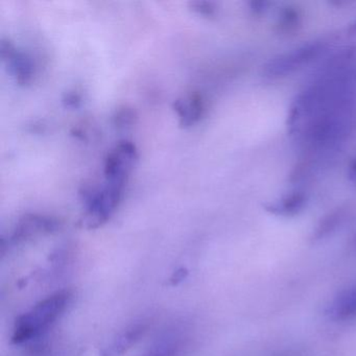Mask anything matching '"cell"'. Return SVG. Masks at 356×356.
<instances>
[{"label":"cell","mask_w":356,"mask_h":356,"mask_svg":"<svg viewBox=\"0 0 356 356\" xmlns=\"http://www.w3.org/2000/svg\"><path fill=\"white\" fill-rule=\"evenodd\" d=\"M188 346L186 335L168 333L139 356H182Z\"/></svg>","instance_id":"cell-8"},{"label":"cell","mask_w":356,"mask_h":356,"mask_svg":"<svg viewBox=\"0 0 356 356\" xmlns=\"http://www.w3.org/2000/svg\"><path fill=\"white\" fill-rule=\"evenodd\" d=\"M189 8L195 13L206 17H210L216 14V6L209 1H191Z\"/></svg>","instance_id":"cell-12"},{"label":"cell","mask_w":356,"mask_h":356,"mask_svg":"<svg viewBox=\"0 0 356 356\" xmlns=\"http://www.w3.org/2000/svg\"><path fill=\"white\" fill-rule=\"evenodd\" d=\"M0 53L3 61L7 62L10 72L20 86H26L32 82L34 65L32 59L26 53L19 51L9 39L1 40Z\"/></svg>","instance_id":"cell-3"},{"label":"cell","mask_w":356,"mask_h":356,"mask_svg":"<svg viewBox=\"0 0 356 356\" xmlns=\"http://www.w3.org/2000/svg\"><path fill=\"white\" fill-rule=\"evenodd\" d=\"M147 329V324L145 322H137L127 327L115 339H112L109 345L102 350L101 356H122L145 335Z\"/></svg>","instance_id":"cell-7"},{"label":"cell","mask_w":356,"mask_h":356,"mask_svg":"<svg viewBox=\"0 0 356 356\" xmlns=\"http://www.w3.org/2000/svg\"><path fill=\"white\" fill-rule=\"evenodd\" d=\"M175 111L178 114L180 124L184 128L197 124L205 111L203 97L199 92H191L174 102Z\"/></svg>","instance_id":"cell-6"},{"label":"cell","mask_w":356,"mask_h":356,"mask_svg":"<svg viewBox=\"0 0 356 356\" xmlns=\"http://www.w3.org/2000/svg\"><path fill=\"white\" fill-rule=\"evenodd\" d=\"M72 299V291L62 289L35 304L18 316L14 324L12 341L19 345L43 334L63 316Z\"/></svg>","instance_id":"cell-1"},{"label":"cell","mask_w":356,"mask_h":356,"mask_svg":"<svg viewBox=\"0 0 356 356\" xmlns=\"http://www.w3.org/2000/svg\"><path fill=\"white\" fill-rule=\"evenodd\" d=\"M137 112L129 105L118 107L112 116V122L118 129H126L132 127L136 122Z\"/></svg>","instance_id":"cell-10"},{"label":"cell","mask_w":356,"mask_h":356,"mask_svg":"<svg viewBox=\"0 0 356 356\" xmlns=\"http://www.w3.org/2000/svg\"><path fill=\"white\" fill-rule=\"evenodd\" d=\"M82 99L81 95L76 91H70L66 92L63 97V104L65 107L68 108H78L80 106Z\"/></svg>","instance_id":"cell-13"},{"label":"cell","mask_w":356,"mask_h":356,"mask_svg":"<svg viewBox=\"0 0 356 356\" xmlns=\"http://www.w3.org/2000/svg\"><path fill=\"white\" fill-rule=\"evenodd\" d=\"M350 177L356 183V161L352 163L351 168H350Z\"/></svg>","instance_id":"cell-14"},{"label":"cell","mask_w":356,"mask_h":356,"mask_svg":"<svg viewBox=\"0 0 356 356\" xmlns=\"http://www.w3.org/2000/svg\"><path fill=\"white\" fill-rule=\"evenodd\" d=\"M330 314L339 321L356 318V285L346 289L337 295L330 306Z\"/></svg>","instance_id":"cell-9"},{"label":"cell","mask_w":356,"mask_h":356,"mask_svg":"<svg viewBox=\"0 0 356 356\" xmlns=\"http://www.w3.org/2000/svg\"><path fill=\"white\" fill-rule=\"evenodd\" d=\"M138 152L136 145L130 140L120 141L108 153L105 160L106 182L126 185L129 175L136 165Z\"/></svg>","instance_id":"cell-2"},{"label":"cell","mask_w":356,"mask_h":356,"mask_svg":"<svg viewBox=\"0 0 356 356\" xmlns=\"http://www.w3.org/2000/svg\"><path fill=\"white\" fill-rule=\"evenodd\" d=\"M321 49H322V45L320 43H314V44H308L306 47L295 49L291 53L280 56L266 65V76L275 78V76L289 74L312 60V58L316 57L320 53Z\"/></svg>","instance_id":"cell-4"},{"label":"cell","mask_w":356,"mask_h":356,"mask_svg":"<svg viewBox=\"0 0 356 356\" xmlns=\"http://www.w3.org/2000/svg\"><path fill=\"white\" fill-rule=\"evenodd\" d=\"M304 201H305V199H304L303 195H293L283 199L281 203L275 205L272 209L273 211H277L282 214L295 213L298 210L301 209Z\"/></svg>","instance_id":"cell-11"},{"label":"cell","mask_w":356,"mask_h":356,"mask_svg":"<svg viewBox=\"0 0 356 356\" xmlns=\"http://www.w3.org/2000/svg\"><path fill=\"white\" fill-rule=\"evenodd\" d=\"M59 228L60 220L53 216L28 213L18 220L10 237V241L13 243H22L32 238L35 235L55 232Z\"/></svg>","instance_id":"cell-5"}]
</instances>
